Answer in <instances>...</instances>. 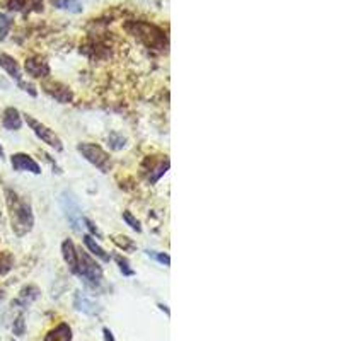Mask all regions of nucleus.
<instances>
[{
  "label": "nucleus",
  "mask_w": 341,
  "mask_h": 341,
  "mask_svg": "<svg viewBox=\"0 0 341 341\" xmlns=\"http://www.w3.org/2000/svg\"><path fill=\"white\" fill-rule=\"evenodd\" d=\"M7 205L9 210H11V220L14 232L17 235L28 234L32 229V213L29 203L21 200L12 191H7Z\"/></svg>",
  "instance_id": "f257e3e1"
},
{
  "label": "nucleus",
  "mask_w": 341,
  "mask_h": 341,
  "mask_svg": "<svg viewBox=\"0 0 341 341\" xmlns=\"http://www.w3.org/2000/svg\"><path fill=\"white\" fill-rule=\"evenodd\" d=\"M78 152L82 154L85 160H89L93 166H96L99 170L108 172L111 169V159L99 145H94V143H78Z\"/></svg>",
  "instance_id": "f03ea898"
},
{
  "label": "nucleus",
  "mask_w": 341,
  "mask_h": 341,
  "mask_svg": "<svg viewBox=\"0 0 341 341\" xmlns=\"http://www.w3.org/2000/svg\"><path fill=\"white\" fill-rule=\"evenodd\" d=\"M77 275L84 277L93 285H97L103 278V270L87 252H77Z\"/></svg>",
  "instance_id": "7ed1b4c3"
},
{
  "label": "nucleus",
  "mask_w": 341,
  "mask_h": 341,
  "mask_svg": "<svg viewBox=\"0 0 341 341\" xmlns=\"http://www.w3.org/2000/svg\"><path fill=\"white\" fill-rule=\"evenodd\" d=\"M62 208H63L65 215H67L68 222L72 224V229L77 232L82 231V210H80V205H78L77 198L74 196V193L70 191H63L62 193Z\"/></svg>",
  "instance_id": "20e7f679"
},
{
  "label": "nucleus",
  "mask_w": 341,
  "mask_h": 341,
  "mask_svg": "<svg viewBox=\"0 0 341 341\" xmlns=\"http://www.w3.org/2000/svg\"><path fill=\"white\" fill-rule=\"evenodd\" d=\"M135 31L133 34L139 36L142 41H145L149 46H162L164 45V34L159 28L150 24H143V22H135Z\"/></svg>",
  "instance_id": "39448f33"
},
{
  "label": "nucleus",
  "mask_w": 341,
  "mask_h": 341,
  "mask_svg": "<svg viewBox=\"0 0 341 341\" xmlns=\"http://www.w3.org/2000/svg\"><path fill=\"white\" fill-rule=\"evenodd\" d=\"M26 121H28V124L31 126L32 132L36 133V137H39V139H41L43 142L48 143V145L53 147V149L62 150V142H60V139H58V137L55 135L53 130H50V128H46L43 123L36 121L34 118L29 116V114H26Z\"/></svg>",
  "instance_id": "423d86ee"
},
{
  "label": "nucleus",
  "mask_w": 341,
  "mask_h": 341,
  "mask_svg": "<svg viewBox=\"0 0 341 341\" xmlns=\"http://www.w3.org/2000/svg\"><path fill=\"white\" fill-rule=\"evenodd\" d=\"M26 70L31 77L41 78L50 75V67H48L46 60L41 57H32L29 60H26Z\"/></svg>",
  "instance_id": "0eeeda50"
},
{
  "label": "nucleus",
  "mask_w": 341,
  "mask_h": 341,
  "mask_svg": "<svg viewBox=\"0 0 341 341\" xmlns=\"http://www.w3.org/2000/svg\"><path fill=\"white\" fill-rule=\"evenodd\" d=\"M11 162H12V167H14L16 170H29V172H32V174H39V172H41L38 164H36L29 155H26V154H14Z\"/></svg>",
  "instance_id": "6e6552de"
},
{
  "label": "nucleus",
  "mask_w": 341,
  "mask_h": 341,
  "mask_svg": "<svg viewBox=\"0 0 341 341\" xmlns=\"http://www.w3.org/2000/svg\"><path fill=\"white\" fill-rule=\"evenodd\" d=\"M75 307H77V310H82V312H85V314H91V316H96V314L101 312L99 304L94 302V300H89V298L84 297L82 294L75 295Z\"/></svg>",
  "instance_id": "1a4fd4ad"
},
{
  "label": "nucleus",
  "mask_w": 341,
  "mask_h": 341,
  "mask_svg": "<svg viewBox=\"0 0 341 341\" xmlns=\"http://www.w3.org/2000/svg\"><path fill=\"white\" fill-rule=\"evenodd\" d=\"M45 341H72V329L68 324L62 323L50 331L45 338Z\"/></svg>",
  "instance_id": "9d476101"
},
{
  "label": "nucleus",
  "mask_w": 341,
  "mask_h": 341,
  "mask_svg": "<svg viewBox=\"0 0 341 341\" xmlns=\"http://www.w3.org/2000/svg\"><path fill=\"white\" fill-rule=\"evenodd\" d=\"M62 252H63V258H65V263L68 264L72 273L77 275V252H75V248H74V242L70 239L62 244Z\"/></svg>",
  "instance_id": "9b49d317"
},
{
  "label": "nucleus",
  "mask_w": 341,
  "mask_h": 341,
  "mask_svg": "<svg viewBox=\"0 0 341 341\" xmlns=\"http://www.w3.org/2000/svg\"><path fill=\"white\" fill-rule=\"evenodd\" d=\"M0 67L4 68L12 78L21 80V70H19V65L12 57H9V55H5V53H0Z\"/></svg>",
  "instance_id": "f8f14e48"
},
{
  "label": "nucleus",
  "mask_w": 341,
  "mask_h": 341,
  "mask_svg": "<svg viewBox=\"0 0 341 341\" xmlns=\"http://www.w3.org/2000/svg\"><path fill=\"white\" fill-rule=\"evenodd\" d=\"M4 126L7 130H19L22 124V120H21V114L16 108H7L4 113V120H2Z\"/></svg>",
  "instance_id": "ddd939ff"
},
{
  "label": "nucleus",
  "mask_w": 341,
  "mask_h": 341,
  "mask_svg": "<svg viewBox=\"0 0 341 341\" xmlns=\"http://www.w3.org/2000/svg\"><path fill=\"white\" fill-rule=\"evenodd\" d=\"M84 244L87 246V249H89V251L93 252L94 256H97L99 260H103V261H104V263H109L111 256L108 254V252L104 251V249L101 248V246L97 244L96 241H94L93 235H84Z\"/></svg>",
  "instance_id": "4468645a"
},
{
  "label": "nucleus",
  "mask_w": 341,
  "mask_h": 341,
  "mask_svg": "<svg viewBox=\"0 0 341 341\" xmlns=\"http://www.w3.org/2000/svg\"><path fill=\"white\" fill-rule=\"evenodd\" d=\"M46 91L58 101V103H68V101L72 99V93L67 89V87H63V85L55 84L53 89H46Z\"/></svg>",
  "instance_id": "2eb2a0df"
},
{
  "label": "nucleus",
  "mask_w": 341,
  "mask_h": 341,
  "mask_svg": "<svg viewBox=\"0 0 341 341\" xmlns=\"http://www.w3.org/2000/svg\"><path fill=\"white\" fill-rule=\"evenodd\" d=\"M55 5L58 9H63V11L80 12V4H78L77 0H55Z\"/></svg>",
  "instance_id": "dca6fc26"
},
{
  "label": "nucleus",
  "mask_w": 341,
  "mask_h": 341,
  "mask_svg": "<svg viewBox=\"0 0 341 341\" xmlns=\"http://www.w3.org/2000/svg\"><path fill=\"white\" fill-rule=\"evenodd\" d=\"M167 167H169V162H164V164H159V166L155 167V169L154 170H150V176H149V181L150 183H155V181H159V178L160 176L164 174V172H166L167 170Z\"/></svg>",
  "instance_id": "f3484780"
},
{
  "label": "nucleus",
  "mask_w": 341,
  "mask_h": 341,
  "mask_svg": "<svg viewBox=\"0 0 341 341\" xmlns=\"http://www.w3.org/2000/svg\"><path fill=\"white\" fill-rule=\"evenodd\" d=\"M123 220L126 222V224L130 225V227H132L133 231H137V232L142 231V227H140V222L137 220V218L133 217V215H132L130 212H123Z\"/></svg>",
  "instance_id": "a211bd4d"
},
{
  "label": "nucleus",
  "mask_w": 341,
  "mask_h": 341,
  "mask_svg": "<svg viewBox=\"0 0 341 341\" xmlns=\"http://www.w3.org/2000/svg\"><path fill=\"white\" fill-rule=\"evenodd\" d=\"M9 28H11V19L5 14H0V39H4L7 36Z\"/></svg>",
  "instance_id": "6ab92c4d"
},
{
  "label": "nucleus",
  "mask_w": 341,
  "mask_h": 341,
  "mask_svg": "<svg viewBox=\"0 0 341 341\" xmlns=\"http://www.w3.org/2000/svg\"><path fill=\"white\" fill-rule=\"evenodd\" d=\"M28 2L29 0H9L7 7L11 11H22L24 7H28Z\"/></svg>",
  "instance_id": "aec40b11"
},
{
  "label": "nucleus",
  "mask_w": 341,
  "mask_h": 341,
  "mask_svg": "<svg viewBox=\"0 0 341 341\" xmlns=\"http://www.w3.org/2000/svg\"><path fill=\"white\" fill-rule=\"evenodd\" d=\"M118 264H120V270L123 271V275H128V277H130V275H133V270H130V268H128V263L124 260L118 258Z\"/></svg>",
  "instance_id": "412c9836"
},
{
  "label": "nucleus",
  "mask_w": 341,
  "mask_h": 341,
  "mask_svg": "<svg viewBox=\"0 0 341 341\" xmlns=\"http://www.w3.org/2000/svg\"><path fill=\"white\" fill-rule=\"evenodd\" d=\"M9 270H11V258L5 256V261H0V273H5Z\"/></svg>",
  "instance_id": "4be33fe9"
},
{
  "label": "nucleus",
  "mask_w": 341,
  "mask_h": 341,
  "mask_svg": "<svg viewBox=\"0 0 341 341\" xmlns=\"http://www.w3.org/2000/svg\"><path fill=\"white\" fill-rule=\"evenodd\" d=\"M157 258V261H160L162 264H166V266H169L170 264V260H169V256L167 254H154Z\"/></svg>",
  "instance_id": "5701e85b"
},
{
  "label": "nucleus",
  "mask_w": 341,
  "mask_h": 341,
  "mask_svg": "<svg viewBox=\"0 0 341 341\" xmlns=\"http://www.w3.org/2000/svg\"><path fill=\"white\" fill-rule=\"evenodd\" d=\"M22 327H24V321H22V317H19L17 324H16V327H14V333L16 334H22Z\"/></svg>",
  "instance_id": "b1692460"
},
{
  "label": "nucleus",
  "mask_w": 341,
  "mask_h": 341,
  "mask_svg": "<svg viewBox=\"0 0 341 341\" xmlns=\"http://www.w3.org/2000/svg\"><path fill=\"white\" fill-rule=\"evenodd\" d=\"M19 84H21V87H24V91H29V94H31V96H36V91L32 89V85L24 84V82H19Z\"/></svg>",
  "instance_id": "393cba45"
},
{
  "label": "nucleus",
  "mask_w": 341,
  "mask_h": 341,
  "mask_svg": "<svg viewBox=\"0 0 341 341\" xmlns=\"http://www.w3.org/2000/svg\"><path fill=\"white\" fill-rule=\"evenodd\" d=\"M104 340H106V341H114L113 333H111V331L108 329V327H106V329H104Z\"/></svg>",
  "instance_id": "a878e982"
},
{
  "label": "nucleus",
  "mask_w": 341,
  "mask_h": 341,
  "mask_svg": "<svg viewBox=\"0 0 341 341\" xmlns=\"http://www.w3.org/2000/svg\"><path fill=\"white\" fill-rule=\"evenodd\" d=\"M4 157V150H2V147H0V159Z\"/></svg>",
  "instance_id": "bb28decb"
}]
</instances>
